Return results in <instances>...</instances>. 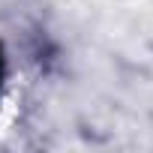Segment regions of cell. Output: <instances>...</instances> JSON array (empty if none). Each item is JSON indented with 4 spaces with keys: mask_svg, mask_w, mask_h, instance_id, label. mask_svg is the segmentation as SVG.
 <instances>
[{
    "mask_svg": "<svg viewBox=\"0 0 153 153\" xmlns=\"http://www.w3.org/2000/svg\"><path fill=\"white\" fill-rule=\"evenodd\" d=\"M0 78H3V54H0Z\"/></svg>",
    "mask_w": 153,
    "mask_h": 153,
    "instance_id": "cell-1",
    "label": "cell"
}]
</instances>
